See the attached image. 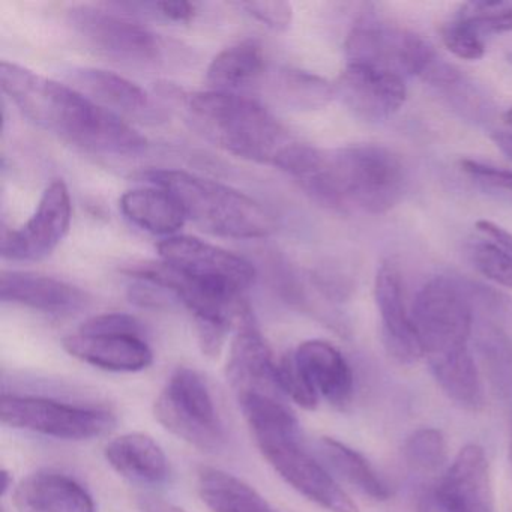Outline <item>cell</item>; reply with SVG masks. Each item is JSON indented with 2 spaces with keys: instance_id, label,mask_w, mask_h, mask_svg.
Listing matches in <instances>:
<instances>
[{
  "instance_id": "cell-1",
  "label": "cell",
  "mask_w": 512,
  "mask_h": 512,
  "mask_svg": "<svg viewBox=\"0 0 512 512\" xmlns=\"http://www.w3.org/2000/svg\"><path fill=\"white\" fill-rule=\"evenodd\" d=\"M0 86L29 121L77 148L130 157L148 146L145 137L118 113L100 106L73 86L22 65L2 62Z\"/></svg>"
},
{
  "instance_id": "cell-2",
  "label": "cell",
  "mask_w": 512,
  "mask_h": 512,
  "mask_svg": "<svg viewBox=\"0 0 512 512\" xmlns=\"http://www.w3.org/2000/svg\"><path fill=\"white\" fill-rule=\"evenodd\" d=\"M238 401L257 448L293 490L326 511L358 512L352 497L304 448L301 425L283 398L245 394Z\"/></svg>"
},
{
  "instance_id": "cell-3",
  "label": "cell",
  "mask_w": 512,
  "mask_h": 512,
  "mask_svg": "<svg viewBox=\"0 0 512 512\" xmlns=\"http://www.w3.org/2000/svg\"><path fill=\"white\" fill-rule=\"evenodd\" d=\"M188 118L209 142L235 157L277 167L296 140L259 101L232 92H197Z\"/></svg>"
},
{
  "instance_id": "cell-4",
  "label": "cell",
  "mask_w": 512,
  "mask_h": 512,
  "mask_svg": "<svg viewBox=\"0 0 512 512\" xmlns=\"http://www.w3.org/2000/svg\"><path fill=\"white\" fill-rule=\"evenodd\" d=\"M152 185L166 188L181 203L187 220L215 236L266 238L277 229L274 215L253 197L184 170H152Z\"/></svg>"
},
{
  "instance_id": "cell-5",
  "label": "cell",
  "mask_w": 512,
  "mask_h": 512,
  "mask_svg": "<svg viewBox=\"0 0 512 512\" xmlns=\"http://www.w3.org/2000/svg\"><path fill=\"white\" fill-rule=\"evenodd\" d=\"M328 157L340 209L355 205L368 214L380 215L403 199L406 169L391 149L365 143L328 152Z\"/></svg>"
},
{
  "instance_id": "cell-6",
  "label": "cell",
  "mask_w": 512,
  "mask_h": 512,
  "mask_svg": "<svg viewBox=\"0 0 512 512\" xmlns=\"http://www.w3.org/2000/svg\"><path fill=\"white\" fill-rule=\"evenodd\" d=\"M412 316L431 370L472 356V305L460 284L446 277L428 281L416 295Z\"/></svg>"
},
{
  "instance_id": "cell-7",
  "label": "cell",
  "mask_w": 512,
  "mask_h": 512,
  "mask_svg": "<svg viewBox=\"0 0 512 512\" xmlns=\"http://www.w3.org/2000/svg\"><path fill=\"white\" fill-rule=\"evenodd\" d=\"M154 413L169 433L200 451L217 452L226 445V427L211 389L194 368L179 367L170 374Z\"/></svg>"
},
{
  "instance_id": "cell-8",
  "label": "cell",
  "mask_w": 512,
  "mask_h": 512,
  "mask_svg": "<svg viewBox=\"0 0 512 512\" xmlns=\"http://www.w3.org/2000/svg\"><path fill=\"white\" fill-rule=\"evenodd\" d=\"M347 62L410 74L433 83H454L457 71L437 59L433 47L419 35L362 20L349 34Z\"/></svg>"
},
{
  "instance_id": "cell-9",
  "label": "cell",
  "mask_w": 512,
  "mask_h": 512,
  "mask_svg": "<svg viewBox=\"0 0 512 512\" xmlns=\"http://www.w3.org/2000/svg\"><path fill=\"white\" fill-rule=\"evenodd\" d=\"M0 419L7 427L61 440L95 439L116 427V416L101 407L8 392L2 394Z\"/></svg>"
},
{
  "instance_id": "cell-10",
  "label": "cell",
  "mask_w": 512,
  "mask_h": 512,
  "mask_svg": "<svg viewBox=\"0 0 512 512\" xmlns=\"http://www.w3.org/2000/svg\"><path fill=\"white\" fill-rule=\"evenodd\" d=\"M68 25L91 49L121 64L146 67L161 61L163 47L145 26L92 5L68 10Z\"/></svg>"
},
{
  "instance_id": "cell-11",
  "label": "cell",
  "mask_w": 512,
  "mask_h": 512,
  "mask_svg": "<svg viewBox=\"0 0 512 512\" xmlns=\"http://www.w3.org/2000/svg\"><path fill=\"white\" fill-rule=\"evenodd\" d=\"M160 260L185 277L244 296L256 269L244 257L193 236H170L158 244Z\"/></svg>"
},
{
  "instance_id": "cell-12",
  "label": "cell",
  "mask_w": 512,
  "mask_h": 512,
  "mask_svg": "<svg viewBox=\"0 0 512 512\" xmlns=\"http://www.w3.org/2000/svg\"><path fill=\"white\" fill-rule=\"evenodd\" d=\"M73 220L70 190L64 181L46 188L37 211L17 230L2 233V256L13 262L46 259L70 232Z\"/></svg>"
},
{
  "instance_id": "cell-13",
  "label": "cell",
  "mask_w": 512,
  "mask_h": 512,
  "mask_svg": "<svg viewBox=\"0 0 512 512\" xmlns=\"http://www.w3.org/2000/svg\"><path fill=\"white\" fill-rule=\"evenodd\" d=\"M335 97L358 118L368 122L386 121L406 103L403 76L385 68L349 64L334 85Z\"/></svg>"
},
{
  "instance_id": "cell-14",
  "label": "cell",
  "mask_w": 512,
  "mask_h": 512,
  "mask_svg": "<svg viewBox=\"0 0 512 512\" xmlns=\"http://www.w3.org/2000/svg\"><path fill=\"white\" fill-rule=\"evenodd\" d=\"M226 371L238 397L265 394L281 398L283 395L278 386V364L248 305L236 320Z\"/></svg>"
},
{
  "instance_id": "cell-15",
  "label": "cell",
  "mask_w": 512,
  "mask_h": 512,
  "mask_svg": "<svg viewBox=\"0 0 512 512\" xmlns=\"http://www.w3.org/2000/svg\"><path fill=\"white\" fill-rule=\"evenodd\" d=\"M374 299L382 323L383 344L389 355L407 365L424 358L412 311L406 305L403 278L394 263H383L377 271Z\"/></svg>"
},
{
  "instance_id": "cell-16",
  "label": "cell",
  "mask_w": 512,
  "mask_h": 512,
  "mask_svg": "<svg viewBox=\"0 0 512 512\" xmlns=\"http://www.w3.org/2000/svg\"><path fill=\"white\" fill-rule=\"evenodd\" d=\"M62 347L73 358L113 373H139L154 362V352L140 335L77 331L62 340Z\"/></svg>"
},
{
  "instance_id": "cell-17",
  "label": "cell",
  "mask_w": 512,
  "mask_h": 512,
  "mask_svg": "<svg viewBox=\"0 0 512 512\" xmlns=\"http://www.w3.org/2000/svg\"><path fill=\"white\" fill-rule=\"evenodd\" d=\"M0 298L49 314H76L89 305L88 293L58 278L8 271L0 277Z\"/></svg>"
},
{
  "instance_id": "cell-18",
  "label": "cell",
  "mask_w": 512,
  "mask_h": 512,
  "mask_svg": "<svg viewBox=\"0 0 512 512\" xmlns=\"http://www.w3.org/2000/svg\"><path fill=\"white\" fill-rule=\"evenodd\" d=\"M13 502L17 512H97L94 497L77 479L52 469L22 479Z\"/></svg>"
},
{
  "instance_id": "cell-19",
  "label": "cell",
  "mask_w": 512,
  "mask_h": 512,
  "mask_svg": "<svg viewBox=\"0 0 512 512\" xmlns=\"http://www.w3.org/2000/svg\"><path fill=\"white\" fill-rule=\"evenodd\" d=\"M296 364L316 392L334 406H343L353 394V373L337 347L323 340L304 341L293 353Z\"/></svg>"
},
{
  "instance_id": "cell-20",
  "label": "cell",
  "mask_w": 512,
  "mask_h": 512,
  "mask_svg": "<svg viewBox=\"0 0 512 512\" xmlns=\"http://www.w3.org/2000/svg\"><path fill=\"white\" fill-rule=\"evenodd\" d=\"M104 457L116 473L136 484L161 485L169 479L167 455L149 434L134 431L115 437Z\"/></svg>"
},
{
  "instance_id": "cell-21",
  "label": "cell",
  "mask_w": 512,
  "mask_h": 512,
  "mask_svg": "<svg viewBox=\"0 0 512 512\" xmlns=\"http://www.w3.org/2000/svg\"><path fill=\"white\" fill-rule=\"evenodd\" d=\"M440 484L467 512H496L490 464L481 446H464Z\"/></svg>"
},
{
  "instance_id": "cell-22",
  "label": "cell",
  "mask_w": 512,
  "mask_h": 512,
  "mask_svg": "<svg viewBox=\"0 0 512 512\" xmlns=\"http://www.w3.org/2000/svg\"><path fill=\"white\" fill-rule=\"evenodd\" d=\"M70 80L73 88L112 112L118 110L133 116L152 113L149 95L136 83L112 71L77 68L71 71Z\"/></svg>"
},
{
  "instance_id": "cell-23",
  "label": "cell",
  "mask_w": 512,
  "mask_h": 512,
  "mask_svg": "<svg viewBox=\"0 0 512 512\" xmlns=\"http://www.w3.org/2000/svg\"><path fill=\"white\" fill-rule=\"evenodd\" d=\"M119 206L128 221L152 235L170 238L187 223L179 200L158 185L127 191L119 200Z\"/></svg>"
},
{
  "instance_id": "cell-24",
  "label": "cell",
  "mask_w": 512,
  "mask_h": 512,
  "mask_svg": "<svg viewBox=\"0 0 512 512\" xmlns=\"http://www.w3.org/2000/svg\"><path fill=\"white\" fill-rule=\"evenodd\" d=\"M197 490L212 512H278L244 479L215 467H200Z\"/></svg>"
},
{
  "instance_id": "cell-25",
  "label": "cell",
  "mask_w": 512,
  "mask_h": 512,
  "mask_svg": "<svg viewBox=\"0 0 512 512\" xmlns=\"http://www.w3.org/2000/svg\"><path fill=\"white\" fill-rule=\"evenodd\" d=\"M265 70V55L257 41L245 40L227 47L212 59L206 71L211 91L232 92L256 82Z\"/></svg>"
},
{
  "instance_id": "cell-26",
  "label": "cell",
  "mask_w": 512,
  "mask_h": 512,
  "mask_svg": "<svg viewBox=\"0 0 512 512\" xmlns=\"http://www.w3.org/2000/svg\"><path fill=\"white\" fill-rule=\"evenodd\" d=\"M320 458L326 467L337 473L338 478L352 485L353 488L371 497V499L388 500L392 496L391 488L376 472L370 461L350 446L332 437H322L317 443Z\"/></svg>"
},
{
  "instance_id": "cell-27",
  "label": "cell",
  "mask_w": 512,
  "mask_h": 512,
  "mask_svg": "<svg viewBox=\"0 0 512 512\" xmlns=\"http://www.w3.org/2000/svg\"><path fill=\"white\" fill-rule=\"evenodd\" d=\"M272 94L283 106L299 112L319 110L335 97L334 85L316 74L301 70H281L271 82Z\"/></svg>"
},
{
  "instance_id": "cell-28",
  "label": "cell",
  "mask_w": 512,
  "mask_h": 512,
  "mask_svg": "<svg viewBox=\"0 0 512 512\" xmlns=\"http://www.w3.org/2000/svg\"><path fill=\"white\" fill-rule=\"evenodd\" d=\"M404 458L416 472L431 473L445 464L446 440L436 428H421L407 439Z\"/></svg>"
},
{
  "instance_id": "cell-29",
  "label": "cell",
  "mask_w": 512,
  "mask_h": 512,
  "mask_svg": "<svg viewBox=\"0 0 512 512\" xmlns=\"http://www.w3.org/2000/svg\"><path fill=\"white\" fill-rule=\"evenodd\" d=\"M457 19L482 32H512V0H481L461 7Z\"/></svg>"
},
{
  "instance_id": "cell-30",
  "label": "cell",
  "mask_w": 512,
  "mask_h": 512,
  "mask_svg": "<svg viewBox=\"0 0 512 512\" xmlns=\"http://www.w3.org/2000/svg\"><path fill=\"white\" fill-rule=\"evenodd\" d=\"M473 265L488 280L512 289V254L496 242H479L470 251Z\"/></svg>"
},
{
  "instance_id": "cell-31",
  "label": "cell",
  "mask_w": 512,
  "mask_h": 512,
  "mask_svg": "<svg viewBox=\"0 0 512 512\" xmlns=\"http://www.w3.org/2000/svg\"><path fill=\"white\" fill-rule=\"evenodd\" d=\"M277 379L281 394L295 401L302 409H316L320 398L317 397L316 392L311 388L308 380L305 379L304 373H302L301 368L296 364L293 353L284 356V358L278 362Z\"/></svg>"
},
{
  "instance_id": "cell-32",
  "label": "cell",
  "mask_w": 512,
  "mask_h": 512,
  "mask_svg": "<svg viewBox=\"0 0 512 512\" xmlns=\"http://www.w3.org/2000/svg\"><path fill=\"white\" fill-rule=\"evenodd\" d=\"M443 46L463 61H479L484 58L485 44L481 34L464 20L454 22L442 28Z\"/></svg>"
},
{
  "instance_id": "cell-33",
  "label": "cell",
  "mask_w": 512,
  "mask_h": 512,
  "mask_svg": "<svg viewBox=\"0 0 512 512\" xmlns=\"http://www.w3.org/2000/svg\"><path fill=\"white\" fill-rule=\"evenodd\" d=\"M242 10L247 11L257 22L263 23L274 31L284 32L290 28L293 20V8L289 2H242Z\"/></svg>"
},
{
  "instance_id": "cell-34",
  "label": "cell",
  "mask_w": 512,
  "mask_h": 512,
  "mask_svg": "<svg viewBox=\"0 0 512 512\" xmlns=\"http://www.w3.org/2000/svg\"><path fill=\"white\" fill-rule=\"evenodd\" d=\"M82 334H127L143 337V326L136 317L124 313H107L91 317L79 328Z\"/></svg>"
},
{
  "instance_id": "cell-35",
  "label": "cell",
  "mask_w": 512,
  "mask_h": 512,
  "mask_svg": "<svg viewBox=\"0 0 512 512\" xmlns=\"http://www.w3.org/2000/svg\"><path fill=\"white\" fill-rule=\"evenodd\" d=\"M460 166L467 176L475 179L482 187L512 196V170L497 169L473 160H463Z\"/></svg>"
},
{
  "instance_id": "cell-36",
  "label": "cell",
  "mask_w": 512,
  "mask_h": 512,
  "mask_svg": "<svg viewBox=\"0 0 512 512\" xmlns=\"http://www.w3.org/2000/svg\"><path fill=\"white\" fill-rule=\"evenodd\" d=\"M419 512H467L442 484L425 491L419 500Z\"/></svg>"
},
{
  "instance_id": "cell-37",
  "label": "cell",
  "mask_w": 512,
  "mask_h": 512,
  "mask_svg": "<svg viewBox=\"0 0 512 512\" xmlns=\"http://www.w3.org/2000/svg\"><path fill=\"white\" fill-rule=\"evenodd\" d=\"M152 13L170 22H190L196 16V5L191 2H154L149 4Z\"/></svg>"
},
{
  "instance_id": "cell-38",
  "label": "cell",
  "mask_w": 512,
  "mask_h": 512,
  "mask_svg": "<svg viewBox=\"0 0 512 512\" xmlns=\"http://www.w3.org/2000/svg\"><path fill=\"white\" fill-rule=\"evenodd\" d=\"M476 229L479 232L484 233L488 238L493 239L497 245L508 250L509 253L512 254V235L509 232H506L502 227L497 226V224L491 223V221L481 220L476 223Z\"/></svg>"
},
{
  "instance_id": "cell-39",
  "label": "cell",
  "mask_w": 512,
  "mask_h": 512,
  "mask_svg": "<svg viewBox=\"0 0 512 512\" xmlns=\"http://www.w3.org/2000/svg\"><path fill=\"white\" fill-rule=\"evenodd\" d=\"M140 512H187L173 503L166 500L158 499V497L143 496L139 499Z\"/></svg>"
},
{
  "instance_id": "cell-40",
  "label": "cell",
  "mask_w": 512,
  "mask_h": 512,
  "mask_svg": "<svg viewBox=\"0 0 512 512\" xmlns=\"http://www.w3.org/2000/svg\"><path fill=\"white\" fill-rule=\"evenodd\" d=\"M491 140H493L496 148L512 161V133L496 131V133L491 134Z\"/></svg>"
},
{
  "instance_id": "cell-41",
  "label": "cell",
  "mask_w": 512,
  "mask_h": 512,
  "mask_svg": "<svg viewBox=\"0 0 512 512\" xmlns=\"http://www.w3.org/2000/svg\"><path fill=\"white\" fill-rule=\"evenodd\" d=\"M11 487H13V475L4 469L2 470V496H5Z\"/></svg>"
},
{
  "instance_id": "cell-42",
  "label": "cell",
  "mask_w": 512,
  "mask_h": 512,
  "mask_svg": "<svg viewBox=\"0 0 512 512\" xmlns=\"http://www.w3.org/2000/svg\"><path fill=\"white\" fill-rule=\"evenodd\" d=\"M503 121H505V124L511 125L512 127V107L505 113V116H503Z\"/></svg>"
},
{
  "instance_id": "cell-43",
  "label": "cell",
  "mask_w": 512,
  "mask_h": 512,
  "mask_svg": "<svg viewBox=\"0 0 512 512\" xmlns=\"http://www.w3.org/2000/svg\"><path fill=\"white\" fill-rule=\"evenodd\" d=\"M509 467H511V473H512V427H511V439H509Z\"/></svg>"
}]
</instances>
